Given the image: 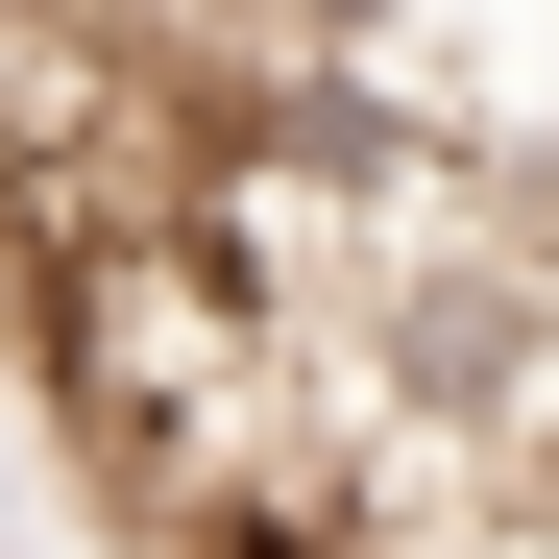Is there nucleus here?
I'll use <instances>...</instances> for the list:
<instances>
[{
	"label": "nucleus",
	"mask_w": 559,
	"mask_h": 559,
	"mask_svg": "<svg viewBox=\"0 0 559 559\" xmlns=\"http://www.w3.org/2000/svg\"><path fill=\"white\" fill-rule=\"evenodd\" d=\"M487 487H511V535H559V365L511 390V438H487Z\"/></svg>",
	"instance_id": "obj_1"
},
{
	"label": "nucleus",
	"mask_w": 559,
	"mask_h": 559,
	"mask_svg": "<svg viewBox=\"0 0 559 559\" xmlns=\"http://www.w3.org/2000/svg\"><path fill=\"white\" fill-rule=\"evenodd\" d=\"M293 25H317V49H414V0H293Z\"/></svg>",
	"instance_id": "obj_2"
}]
</instances>
